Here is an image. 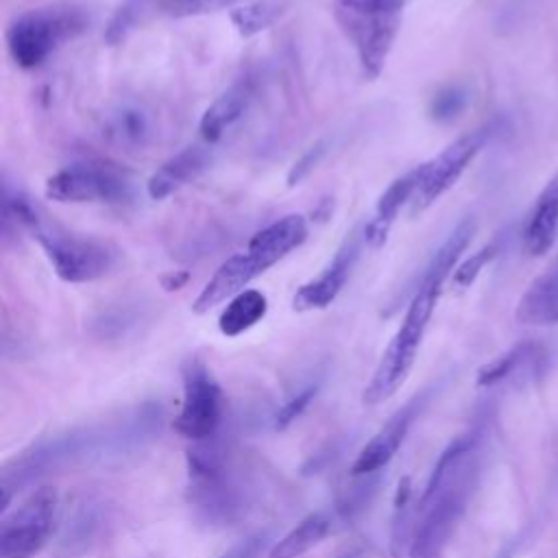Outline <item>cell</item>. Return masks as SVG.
Masks as SVG:
<instances>
[{"instance_id":"obj_1","label":"cell","mask_w":558,"mask_h":558,"mask_svg":"<svg viewBox=\"0 0 558 558\" xmlns=\"http://www.w3.org/2000/svg\"><path fill=\"white\" fill-rule=\"evenodd\" d=\"M475 229L477 225L473 218L460 220L456 229L447 235V240L440 244V248L434 253L429 264L423 268L418 283L414 286L412 299L408 303V310L403 314V320L392 340L388 342L371 381L364 388L362 399L366 405H377L390 399L408 379L418 347L423 342L425 329L429 325V318L442 294V286L458 266L466 246L471 244Z\"/></svg>"},{"instance_id":"obj_2","label":"cell","mask_w":558,"mask_h":558,"mask_svg":"<svg viewBox=\"0 0 558 558\" xmlns=\"http://www.w3.org/2000/svg\"><path fill=\"white\" fill-rule=\"evenodd\" d=\"M477 440L462 436L438 458L416 504L410 558H440L477 480Z\"/></svg>"},{"instance_id":"obj_3","label":"cell","mask_w":558,"mask_h":558,"mask_svg":"<svg viewBox=\"0 0 558 558\" xmlns=\"http://www.w3.org/2000/svg\"><path fill=\"white\" fill-rule=\"evenodd\" d=\"M4 220L28 231L44 248L59 279L68 283L98 281L118 264V248L105 240L81 235L41 211L26 194L4 187Z\"/></svg>"},{"instance_id":"obj_4","label":"cell","mask_w":558,"mask_h":558,"mask_svg":"<svg viewBox=\"0 0 558 558\" xmlns=\"http://www.w3.org/2000/svg\"><path fill=\"white\" fill-rule=\"evenodd\" d=\"M89 24L87 13L74 4L37 7L20 13L7 28V50L17 68L35 70L63 44L76 39Z\"/></svg>"},{"instance_id":"obj_5","label":"cell","mask_w":558,"mask_h":558,"mask_svg":"<svg viewBox=\"0 0 558 558\" xmlns=\"http://www.w3.org/2000/svg\"><path fill=\"white\" fill-rule=\"evenodd\" d=\"M397 0H333V17L357 52L362 74L377 78L401 26Z\"/></svg>"},{"instance_id":"obj_6","label":"cell","mask_w":558,"mask_h":558,"mask_svg":"<svg viewBox=\"0 0 558 558\" xmlns=\"http://www.w3.org/2000/svg\"><path fill=\"white\" fill-rule=\"evenodd\" d=\"M46 196L59 203H124L129 174L105 161H74L46 179Z\"/></svg>"},{"instance_id":"obj_7","label":"cell","mask_w":558,"mask_h":558,"mask_svg":"<svg viewBox=\"0 0 558 558\" xmlns=\"http://www.w3.org/2000/svg\"><path fill=\"white\" fill-rule=\"evenodd\" d=\"M57 490L41 486L0 521V558H33L48 541L57 514Z\"/></svg>"},{"instance_id":"obj_8","label":"cell","mask_w":558,"mask_h":558,"mask_svg":"<svg viewBox=\"0 0 558 558\" xmlns=\"http://www.w3.org/2000/svg\"><path fill=\"white\" fill-rule=\"evenodd\" d=\"M222 418V390L209 368L190 357L183 364V403L174 418V429L194 442L216 436Z\"/></svg>"},{"instance_id":"obj_9","label":"cell","mask_w":558,"mask_h":558,"mask_svg":"<svg viewBox=\"0 0 558 558\" xmlns=\"http://www.w3.org/2000/svg\"><path fill=\"white\" fill-rule=\"evenodd\" d=\"M488 137H490V126H480L475 131L460 135L434 159L421 163V179H418L414 198L410 203V214L412 216L423 214L447 190H451L453 183L469 168V163L475 159V155L484 148Z\"/></svg>"},{"instance_id":"obj_10","label":"cell","mask_w":558,"mask_h":558,"mask_svg":"<svg viewBox=\"0 0 558 558\" xmlns=\"http://www.w3.org/2000/svg\"><path fill=\"white\" fill-rule=\"evenodd\" d=\"M360 253V238L353 231L344 238L340 248L333 253L329 264L310 281L296 288L292 296V307L296 312H312V310H325L336 301V296L342 292L351 268Z\"/></svg>"},{"instance_id":"obj_11","label":"cell","mask_w":558,"mask_h":558,"mask_svg":"<svg viewBox=\"0 0 558 558\" xmlns=\"http://www.w3.org/2000/svg\"><path fill=\"white\" fill-rule=\"evenodd\" d=\"M268 268L262 264L259 257H255L251 251L244 253H235L231 257H227L218 270L211 275V279L205 283V288L198 292V296L192 303V312L194 314H205L211 307L233 299L235 294H240L242 290H246V286L264 275Z\"/></svg>"},{"instance_id":"obj_12","label":"cell","mask_w":558,"mask_h":558,"mask_svg":"<svg viewBox=\"0 0 558 558\" xmlns=\"http://www.w3.org/2000/svg\"><path fill=\"white\" fill-rule=\"evenodd\" d=\"M100 133L113 146L137 150L153 142L157 133V120L144 102L126 98L107 109L100 122Z\"/></svg>"},{"instance_id":"obj_13","label":"cell","mask_w":558,"mask_h":558,"mask_svg":"<svg viewBox=\"0 0 558 558\" xmlns=\"http://www.w3.org/2000/svg\"><path fill=\"white\" fill-rule=\"evenodd\" d=\"M418 399L405 403L401 410H397L377 432L375 436L360 449L351 471L353 475H373L377 471H381L399 451V447L403 445L410 425L416 416V403Z\"/></svg>"},{"instance_id":"obj_14","label":"cell","mask_w":558,"mask_h":558,"mask_svg":"<svg viewBox=\"0 0 558 558\" xmlns=\"http://www.w3.org/2000/svg\"><path fill=\"white\" fill-rule=\"evenodd\" d=\"M421 179V163L414 166L412 170H408L405 174L397 177L377 198L375 211L368 218V222L362 229V240L371 246V248H379L386 244L388 233L395 225V220L399 218V211L403 209V205L412 203L416 185Z\"/></svg>"},{"instance_id":"obj_15","label":"cell","mask_w":558,"mask_h":558,"mask_svg":"<svg viewBox=\"0 0 558 558\" xmlns=\"http://www.w3.org/2000/svg\"><path fill=\"white\" fill-rule=\"evenodd\" d=\"M255 94V83L251 76H240L233 81L201 116L198 133L207 144L218 142L248 109Z\"/></svg>"},{"instance_id":"obj_16","label":"cell","mask_w":558,"mask_h":558,"mask_svg":"<svg viewBox=\"0 0 558 558\" xmlns=\"http://www.w3.org/2000/svg\"><path fill=\"white\" fill-rule=\"evenodd\" d=\"M558 233V172L545 183L536 196L525 227H523V248L532 257H543Z\"/></svg>"},{"instance_id":"obj_17","label":"cell","mask_w":558,"mask_h":558,"mask_svg":"<svg viewBox=\"0 0 558 558\" xmlns=\"http://www.w3.org/2000/svg\"><path fill=\"white\" fill-rule=\"evenodd\" d=\"M209 155L203 146H187L166 159L146 181V192L153 201H163L177 190L185 187L207 168Z\"/></svg>"},{"instance_id":"obj_18","label":"cell","mask_w":558,"mask_h":558,"mask_svg":"<svg viewBox=\"0 0 558 558\" xmlns=\"http://www.w3.org/2000/svg\"><path fill=\"white\" fill-rule=\"evenodd\" d=\"M307 238V220L301 214H288L279 220L270 222L262 231H257L246 251H251L255 257L262 259L266 268L275 266L279 259H283L290 251L299 248Z\"/></svg>"},{"instance_id":"obj_19","label":"cell","mask_w":558,"mask_h":558,"mask_svg":"<svg viewBox=\"0 0 558 558\" xmlns=\"http://www.w3.org/2000/svg\"><path fill=\"white\" fill-rule=\"evenodd\" d=\"M514 318L521 325L547 327L558 323V268L538 275L521 294Z\"/></svg>"},{"instance_id":"obj_20","label":"cell","mask_w":558,"mask_h":558,"mask_svg":"<svg viewBox=\"0 0 558 558\" xmlns=\"http://www.w3.org/2000/svg\"><path fill=\"white\" fill-rule=\"evenodd\" d=\"M268 312V299L264 292L246 288L233 299L227 301L225 310L218 316V329L227 338L242 336L251 327H255Z\"/></svg>"},{"instance_id":"obj_21","label":"cell","mask_w":558,"mask_h":558,"mask_svg":"<svg viewBox=\"0 0 558 558\" xmlns=\"http://www.w3.org/2000/svg\"><path fill=\"white\" fill-rule=\"evenodd\" d=\"M329 530L331 519L325 512H312L270 547L268 558H301L314 549L329 534Z\"/></svg>"},{"instance_id":"obj_22","label":"cell","mask_w":558,"mask_h":558,"mask_svg":"<svg viewBox=\"0 0 558 558\" xmlns=\"http://www.w3.org/2000/svg\"><path fill=\"white\" fill-rule=\"evenodd\" d=\"M281 13H283V4L259 0V2H248L231 9V22L240 33V37H253L270 28L281 17Z\"/></svg>"},{"instance_id":"obj_23","label":"cell","mask_w":558,"mask_h":558,"mask_svg":"<svg viewBox=\"0 0 558 558\" xmlns=\"http://www.w3.org/2000/svg\"><path fill=\"white\" fill-rule=\"evenodd\" d=\"M153 0H124L116 13L111 15L107 28H105V41L109 46L120 44L137 24V20L142 17L144 9L150 4Z\"/></svg>"},{"instance_id":"obj_24","label":"cell","mask_w":558,"mask_h":558,"mask_svg":"<svg viewBox=\"0 0 558 558\" xmlns=\"http://www.w3.org/2000/svg\"><path fill=\"white\" fill-rule=\"evenodd\" d=\"M497 253H499V242H497V240L484 244L480 251L471 253L469 257H464V259L453 268V272H451V283H453L458 290L469 288V286L480 277V272L486 268V264L495 259Z\"/></svg>"},{"instance_id":"obj_25","label":"cell","mask_w":558,"mask_h":558,"mask_svg":"<svg viewBox=\"0 0 558 558\" xmlns=\"http://www.w3.org/2000/svg\"><path fill=\"white\" fill-rule=\"evenodd\" d=\"M530 347H532L530 342H521V344L508 349L506 353H501L499 357H495L493 362L484 364L477 373V384L480 386H493V384L506 379L521 364V360L525 357Z\"/></svg>"},{"instance_id":"obj_26","label":"cell","mask_w":558,"mask_h":558,"mask_svg":"<svg viewBox=\"0 0 558 558\" xmlns=\"http://www.w3.org/2000/svg\"><path fill=\"white\" fill-rule=\"evenodd\" d=\"M238 0H155V9L170 17H196L222 11Z\"/></svg>"},{"instance_id":"obj_27","label":"cell","mask_w":558,"mask_h":558,"mask_svg":"<svg viewBox=\"0 0 558 558\" xmlns=\"http://www.w3.org/2000/svg\"><path fill=\"white\" fill-rule=\"evenodd\" d=\"M466 92L460 87L440 89L429 102V116L438 122H449L466 107Z\"/></svg>"},{"instance_id":"obj_28","label":"cell","mask_w":558,"mask_h":558,"mask_svg":"<svg viewBox=\"0 0 558 558\" xmlns=\"http://www.w3.org/2000/svg\"><path fill=\"white\" fill-rule=\"evenodd\" d=\"M325 150H327V142H325V140H320V142H316L314 146H310V148L292 163V168H290V172H288V177H286L288 187H294V185L303 183V181L314 172V168L320 163Z\"/></svg>"},{"instance_id":"obj_29","label":"cell","mask_w":558,"mask_h":558,"mask_svg":"<svg viewBox=\"0 0 558 558\" xmlns=\"http://www.w3.org/2000/svg\"><path fill=\"white\" fill-rule=\"evenodd\" d=\"M314 395H316L314 388H305V390L296 392L294 397H290V399L281 405V410L277 412V416H275V427H277V429H286L292 421H296V418L303 414V410L310 405V401L314 399Z\"/></svg>"},{"instance_id":"obj_30","label":"cell","mask_w":558,"mask_h":558,"mask_svg":"<svg viewBox=\"0 0 558 558\" xmlns=\"http://www.w3.org/2000/svg\"><path fill=\"white\" fill-rule=\"evenodd\" d=\"M262 536H251L246 541H242L240 545H235L233 549H229L225 556L220 558H257L259 549H262Z\"/></svg>"},{"instance_id":"obj_31","label":"cell","mask_w":558,"mask_h":558,"mask_svg":"<svg viewBox=\"0 0 558 558\" xmlns=\"http://www.w3.org/2000/svg\"><path fill=\"white\" fill-rule=\"evenodd\" d=\"M187 281H190V272H185V270H172V272L161 275V279H159L161 288L168 290V292H174V290L185 288Z\"/></svg>"},{"instance_id":"obj_32","label":"cell","mask_w":558,"mask_h":558,"mask_svg":"<svg viewBox=\"0 0 558 558\" xmlns=\"http://www.w3.org/2000/svg\"><path fill=\"white\" fill-rule=\"evenodd\" d=\"M397 2H399L401 7H405V4H408V2H412V0H397Z\"/></svg>"},{"instance_id":"obj_33","label":"cell","mask_w":558,"mask_h":558,"mask_svg":"<svg viewBox=\"0 0 558 558\" xmlns=\"http://www.w3.org/2000/svg\"><path fill=\"white\" fill-rule=\"evenodd\" d=\"M342 558H351V556H342Z\"/></svg>"},{"instance_id":"obj_34","label":"cell","mask_w":558,"mask_h":558,"mask_svg":"<svg viewBox=\"0 0 558 558\" xmlns=\"http://www.w3.org/2000/svg\"><path fill=\"white\" fill-rule=\"evenodd\" d=\"M556 268H558V266H556Z\"/></svg>"}]
</instances>
